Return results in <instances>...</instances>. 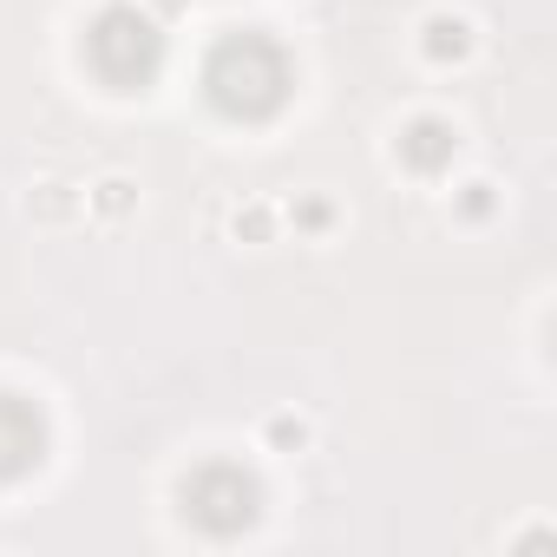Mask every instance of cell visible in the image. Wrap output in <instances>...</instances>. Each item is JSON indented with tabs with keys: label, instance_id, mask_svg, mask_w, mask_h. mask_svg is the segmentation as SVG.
Here are the masks:
<instances>
[{
	"label": "cell",
	"instance_id": "obj_1",
	"mask_svg": "<svg viewBox=\"0 0 557 557\" xmlns=\"http://www.w3.org/2000/svg\"><path fill=\"white\" fill-rule=\"evenodd\" d=\"M289 86H296L289 53L275 47L269 34H256V27L216 40V53H210V66H203L210 106H216L223 119H243V125H256V119H269V112H283Z\"/></svg>",
	"mask_w": 557,
	"mask_h": 557
},
{
	"label": "cell",
	"instance_id": "obj_2",
	"mask_svg": "<svg viewBox=\"0 0 557 557\" xmlns=\"http://www.w3.org/2000/svg\"><path fill=\"white\" fill-rule=\"evenodd\" d=\"M86 60L106 86L132 92V86H151L158 66H164V34L151 14L138 8H106L92 27H86Z\"/></svg>",
	"mask_w": 557,
	"mask_h": 557
},
{
	"label": "cell",
	"instance_id": "obj_3",
	"mask_svg": "<svg viewBox=\"0 0 557 557\" xmlns=\"http://www.w3.org/2000/svg\"><path fill=\"white\" fill-rule=\"evenodd\" d=\"M184 511L210 531V537H236L249 518H256V479L243 466H203L190 485H184Z\"/></svg>",
	"mask_w": 557,
	"mask_h": 557
},
{
	"label": "cell",
	"instance_id": "obj_4",
	"mask_svg": "<svg viewBox=\"0 0 557 557\" xmlns=\"http://www.w3.org/2000/svg\"><path fill=\"white\" fill-rule=\"evenodd\" d=\"M47 459V426L34 413V400L0 394V479H21Z\"/></svg>",
	"mask_w": 557,
	"mask_h": 557
},
{
	"label": "cell",
	"instance_id": "obj_5",
	"mask_svg": "<svg viewBox=\"0 0 557 557\" xmlns=\"http://www.w3.org/2000/svg\"><path fill=\"white\" fill-rule=\"evenodd\" d=\"M453 151H459V132H453L446 119H413V125L400 132V164H407V171H420V177L446 171V164H453Z\"/></svg>",
	"mask_w": 557,
	"mask_h": 557
},
{
	"label": "cell",
	"instance_id": "obj_6",
	"mask_svg": "<svg viewBox=\"0 0 557 557\" xmlns=\"http://www.w3.org/2000/svg\"><path fill=\"white\" fill-rule=\"evenodd\" d=\"M466 47H472V27H466V21H446V14H440V21L426 27V60L446 66V60H466Z\"/></svg>",
	"mask_w": 557,
	"mask_h": 557
},
{
	"label": "cell",
	"instance_id": "obj_7",
	"mask_svg": "<svg viewBox=\"0 0 557 557\" xmlns=\"http://www.w3.org/2000/svg\"><path fill=\"white\" fill-rule=\"evenodd\" d=\"M269 440H275V446H302L309 433H302V420H275V426H269Z\"/></svg>",
	"mask_w": 557,
	"mask_h": 557
},
{
	"label": "cell",
	"instance_id": "obj_8",
	"mask_svg": "<svg viewBox=\"0 0 557 557\" xmlns=\"http://www.w3.org/2000/svg\"><path fill=\"white\" fill-rule=\"evenodd\" d=\"M236 236H269V210H243L236 216Z\"/></svg>",
	"mask_w": 557,
	"mask_h": 557
},
{
	"label": "cell",
	"instance_id": "obj_9",
	"mask_svg": "<svg viewBox=\"0 0 557 557\" xmlns=\"http://www.w3.org/2000/svg\"><path fill=\"white\" fill-rule=\"evenodd\" d=\"M485 190H492V184H472V190H466V216H485V210H492V197H485Z\"/></svg>",
	"mask_w": 557,
	"mask_h": 557
},
{
	"label": "cell",
	"instance_id": "obj_10",
	"mask_svg": "<svg viewBox=\"0 0 557 557\" xmlns=\"http://www.w3.org/2000/svg\"><path fill=\"white\" fill-rule=\"evenodd\" d=\"M99 210H125V184H99Z\"/></svg>",
	"mask_w": 557,
	"mask_h": 557
}]
</instances>
